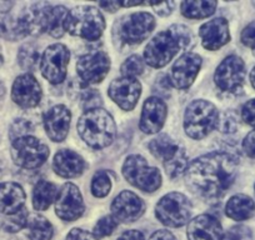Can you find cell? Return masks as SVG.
Returning a JSON list of instances; mask_svg holds the SVG:
<instances>
[{
	"label": "cell",
	"instance_id": "1",
	"mask_svg": "<svg viewBox=\"0 0 255 240\" xmlns=\"http://www.w3.org/2000/svg\"><path fill=\"white\" fill-rule=\"evenodd\" d=\"M239 160L222 151L205 154L191 161L185 171L186 187L204 200H219L234 183Z\"/></svg>",
	"mask_w": 255,
	"mask_h": 240
},
{
	"label": "cell",
	"instance_id": "2",
	"mask_svg": "<svg viewBox=\"0 0 255 240\" xmlns=\"http://www.w3.org/2000/svg\"><path fill=\"white\" fill-rule=\"evenodd\" d=\"M194 36L185 25H171L168 30L156 34L144 50V60L151 68L165 67L179 51L193 45Z\"/></svg>",
	"mask_w": 255,
	"mask_h": 240
},
{
	"label": "cell",
	"instance_id": "3",
	"mask_svg": "<svg viewBox=\"0 0 255 240\" xmlns=\"http://www.w3.org/2000/svg\"><path fill=\"white\" fill-rule=\"evenodd\" d=\"M78 134L85 144L95 150H102L114 141L117 125L112 115L103 108L83 113L77 124Z\"/></svg>",
	"mask_w": 255,
	"mask_h": 240
},
{
	"label": "cell",
	"instance_id": "4",
	"mask_svg": "<svg viewBox=\"0 0 255 240\" xmlns=\"http://www.w3.org/2000/svg\"><path fill=\"white\" fill-rule=\"evenodd\" d=\"M20 14L29 35L48 33L54 38H61L65 33L64 23L68 15V9L65 6L38 3Z\"/></svg>",
	"mask_w": 255,
	"mask_h": 240
},
{
	"label": "cell",
	"instance_id": "5",
	"mask_svg": "<svg viewBox=\"0 0 255 240\" xmlns=\"http://www.w3.org/2000/svg\"><path fill=\"white\" fill-rule=\"evenodd\" d=\"M64 29L72 35L88 41L100 39L105 29L102 11L92 5H80L68 11Z\"/></svg>",
	"mask_w": 255,
	"mask_h": 240
},
{
	"label": "cell",
	"instance_id": "6",
	"mask_svg": "<svg viewBox=\"0 0 255 240\" xmlns=\"http://www.w3.org/2000/svg\"><path fill=\"white\" fill-rule=\"evenodd\" d=\"M219 113L217 107L208 100H194L188 105L184 114V130L191 139L200 140L218 125Z\"/></svg>",
	"mask_w": 255,
	"mask_h": 240
},
{
	"label": "cell",
	"instance_id": "7",
	"mask_svg": "<svg viewBox=\"0 0 255 240\" xmlns=\"http://www.w3.org/2000/svg\"><path fill=\"white\" fill-rule=\"evenodd\" d=\"M123 175L133 187L141 192L154 193L161 185V174L138 154L129 155L123 164Z\"/></svg>",
	"mask_w": 255,
	"mask_h": 240
},
{
	"label": "cell",
	"instance_id": "8",
	"mask_svg": "<svg viewBox=\"0 0 255 240\" xmlns=\"http://www.w3.org/2000/svg\"><path fill=\"white\" fill-rule=\"evenodd\" d=\"M190 215V200L181 193L173 192L164 195L155 207V217L169 228L183 227L189 222Z\"/></svg>",
	"mask_w": 255,
	"mask_h": 240
},
{
	"label": "cell",
	"instance_id": "9",
	"mask_svg": "<svg viewBox=\"0 0 255 240\" xmlns=\"http://www.w3.org/2000/svg\"><path fill=\"white\" fill-rule=\"evenodd\" d=\"M49 148L35 136H23L11 144V159L18 166L28 170L38 169L48 160Z\"/></svg>",
	"mask_w": 255,
	"mask_h": 240
},
{
	"label": "cell",
	"instance_id": "10",
	"mask_svg": "<svg viewBox=\"0 0 255 240\" xmlns=\"http://www.w3.org/2000/svg\"><path fill=\"white\" fill-rule=\"evenodd\" d=\"M155 28V18L149 13H133L123 16L118 23V36L125 44H140Z\"/></svg>",
	"mask_w": 255,
	"mask_h": 240
},
{
	"label": "cell",
	"instance_id": "11",
	"mask_svg": "<svg viewBox=\"0 0 255 240\" xmlns=\"http://www.w3.org/2000/svg\"><path fill=\"white\" fill-rule=\"evenodd\" d=\"M245 63L238 55H229L217 68L214 82L222 92L238 94L243 90L245 82Z\"/></svg>",
	"mask_w": 255,
	"mask_h": 240
},
{
	"label": "cell",
	"instance_id": "12",
	"mask_svg": "<svg viewBox=\"0 0 255 240\" xmlns=\"http://www.w3.org/2000/svg\"><path fill=\"white\" fill-rule=\"evenodd\" d=\"M70 53L64 44H53L44 51L40 60L41 75L51 84H60L67 78Z\"/></svg>",
	"mask_w": 255,
	"mask_h": 240
},
{
	"label": "cell",
	"instance_id": "13",
	"mask_svg": "<svg viewBox=\"0 0 255 240\" xmlns=\"http://www.w3.org/2000/svg\"><path fill=\"white\" fill-rule=\"evenodd\" d=\"M110 70V58L105 51L92 50L80 56L77 62V73L85 85L98 84L105 79Z\"/></svg>",
	"mask_w": 255,
	"mask_h": 240
},
{
	"label": "cell",
	"instance_id": "14",
	"mask_svg": "<svg viewBox=\"0 0 255 240\" xmlns=\"http://www.w3.org/2000/svg\"><path fill=\"white\" fill-rule=\"evenodd\" d=\"M85 212V204L79 188L73 183H65L55 198V213L64 222H74Z\"/></svg>",
	"mask_w": 255,
	"mask_h": 240
},
{
	"label": "cell",
	"instance_id": "15",
	"mask_svg": "<svg viewBox=\"0 0 255 240\" xmlns=\"http://www.w3.org/2000/svg\"><path fill=\"white\" fill-rule=\"evenodd\" d=\"M108 94L120 109L130 112L138 104L141 94V84L136 78L122 77L110 83Z\"/></svg>",
	"mask_w": 255,
	"mask_h": 240
},
{
	"label": "cell",
	"instance_id": "16",
	"mask_svg": "<svg viewBox=\"0 0 255 240\" xmlns=\"http://www.w3.org/2000/svg\"><path fill=\"white\" fill-rule=\"evenodd\" d=\"M112 215L122 223H134L145 213V203L130 190L120 193L112 203Z\"/></svg>",
	"mask_w": 255,
	"mask_h": 240
},
{
	"label": "cell",
	"instance_id": "17",
	"mask_svg": "<svg viewBox=\"0 0 255 240\" xmlns=\"http://www.w3.org/2000/svg\"><path fill=\"white\" fill-rule=\"evenodd\" d=\"M43 92L35 77L29 73L19 75L11 88V99L24 109H30L40 103Z\"/></svg>",
	"mask_w": 255,
	"mask_h": 240
},
{
	"label": "cell",
	"instance_id": "18",
	"mask_svg": "<svg viewBox=\"0 0 255 240\" xmlns=\"http://www.w3.org/2000/svg\"><path fill=\"white\" fill-rule=\"evenodd\" d=\"M202 56L197 53H185L171 68V83L175 88L185 90L197 79L202 68Z\"/></svg>",
	"mask_w": 255,
	"mask_h": 240
},
{
	"label": "cell",
	"instance_id": "19",
	"mask_svg": "<svg viewBox=\"0 0 255 240\" xmlns=\"http://www.w3.org/2000/svg\"><path fill=\"white\" fill-rule=\"evenodd\" d=\"M43 121L48 138L55 143H60L65 140L69 133L72 113L65 105H54L44 114Z\"/></svg>",
	"mask_w": 255,
	"mask_h": 240
},
{
	"label": "cell",
	"instance_id": "20",
	"mask_svg": "<svg viewBox=\"0 0 255 240\" xmlns=\"http://www.w3.org/2000/svg\"><path fill=\"white\" fill-rule=\"evenodd\" d=\"M168 115L165 102L158 97L145 100L140 117V130L145 134H155L163 128Z\"/></svg>",
	"mask_w": 255,
	"mask_h": 240
},
{
	"label": "cell",
	"instance_id": "21",
	"mask_svg": "<svg viewBox=\"0 0 255 240\" xmlns=\"http://www.w3.org/2000/svg\"><path fill=\"white\" fill-rule=\"evenodd\" d=\"M202 45L207 50H218L230 41L229 24L224 18H215L203 24L199 29Z\"/></svg>",
	"mask_w": 255,
	"mask_h": 240
},
{
	"label": "cell",
	"instance_id": "22",
	"mask_svg": "<svg viewBox=\"0 0 255 240\" xmlns=\"http://www.w3.org/2000/svg\"><path fill=\"white\" fill-rule=\"evenodd\" d=\"M188 240H223L224 233L219 220L210 214L198 215L188 224Z\"/></svg>",
	"mask_w": 255,
	"mask_h": 240
},
{
	"label": "cell",
	"instance_id": "23",
	"mask_svg": "<svg viewBox=\"0 0 255 240\" xmlns=\"http://www.w3.org/2000/svg\"><path fill=\"white\" fill-rule=\"evenodd\" d=\"M85 168L84 159L70 149H61L54 156L53 169L61 178H78L84 173Z\"/></svg>",
	"mask_w": 255,
	"mask_h": 240
},
{
	"label": "cell",
	"instance_id": "24",
	"mask_svg": "<svg viewBox=\"0 0 255 240\" xmlns=\"http://www.w3.org/2000/svg\"><path fill=\"white\" fill-rule=\"evenodd\" d=\"M25 199V192L18 183H0V214L9 217L20 212Z\"/></svg>",
	"mask_w": 255,
	"mask_h": 240
},
{
	"label": "cell",
	"instance_id": "25",
	"mask_svg": "<svg viewBox=\"0 0 255 240\" xmlns=\"http://www.w3.org/2000/svg\"><path fill=\"white\" fill-rule=\"evenodd\" d=\"M225 214L235 222L248 220L255 214V203L245 194H237L228 200Z\"/></svg>",
	"mask_w": 255,
	"mask_h": 240
},
{
	"label": "cell",
	"instance_id": "26",
	"mask_svg": "<svg viewBox=\"0 0 255 240\" xmlns=\"http://www.w3.org/2000/svg\"><path fill=\"white\" fill-rule=\"evenodd\" d=\"M58 188L54 183L48 180H40L35 184L33 190V207L36 212H44L53 202H55Z\"/></svg>",
	"mask_w": 255,
	"mask_h": 240
},
{
	"label": "cell",
	"instance_id": "27",
	"mask_svg": "<svg viewBox=\"0 0 255 240\" xmlns=\"http://www.w3.org/2000/svg\"><path fill=\"white\" fill-rule=\"evenodd\" d=\"M25 229L29 240H51L54 235L51 223L39 214L29 215Z\"/></svg>",
	"mask_w": 255,
	"mask_h": 240
},
{
	"label": "cell",
	"instance_id": "28",
	"mask_svg": "<svg viewBox=\"0 0 255 240\" xmlns=\"http://www.w3.org/2000/svg\"><path fill=\"white\" fill-rule=\"evenodd\" d=\"M218 3L213 0H195V1H183L180 4V11L188 19H204L215 13Z\"/></svg>",
	"mask_w": 255,
	"mask_h": 240
},
{
	"label": "cell",
	"instance_id": "29",
	"mask_svg": "<svg viewBox=\"0 0 255 240\" xmlns=\"http://www.w3.org/2000/svg\"><path fill=\"white\" fill-rule=\"evenodd\" d=\"M148 148L156 159L161 160L163 163H166L175 155L180 146L170 136H168L166 134H161L149 143Z\"/></svg>",
	"mask_w": 255,
	"mask_h": 240
},
{
	"label": "cell",
	"instance_id": "30",
	"mask_svg": "<svg viewBox=\"0 0 255 240\" xmlns=\"http://www.w3.org/2000/svg\"><path fill=\"white\" fill-rule=\"evenodd\" d=\"M28 35L21 15H8L0 20V36L6 40L15 41Z\"/></svg>",
	"mask_w": 255,
	"mask_h": 240
},
{
	"label": "cell",
	"instance_id": "31",
	"mask_svg": "<svg viewBox=\"0 0 255 240\" xmlns=\"http://www.w3.org/2000/svg\"><path fill=\"white\" fill-rule=\"evenodd\" d=\"M39 60V51L35 44L26 43L20 46L18 51V63L20 68L26 72H31L36 67Z\"/></svg>",
	"mask_w": 255,
	"mask_h": 240
},
{
	"label": "cell",
	"instance_id": "32",
	"mask_svg": "<svg viewBox=\"0 0 255 240\" xmlns=\"http://www.w3.org/2000/svg\"><path fill=\"white\" fill-rule=\"evenodd\" d=\"M188 156H186L185 150L183 148L179 149L170 160L164 163V168H165L166 174L170 179H176L183 175L188 169Z\"/></svg>",
	"mask_w": 255,
	"mask_h": 240
},
{
	"label": "cell",
	"instance_id": "33",
	"mask_svg": "<svg viewBox=\"0 0 255 240\" xmlns=\"http://www.w3.org/2000/svg\"><path fill=\"white\" fill-rule=\"evenodd\" d=\"M110 189H112V180L107 171H97L92 179V187H90L92 194L95 198H104L109 194Z\"/></svg>",
	"mask_w": 255,
	"mask_h": 240
},
{
	"label": "cell",
	"instance_id": "34",
	"mask_svg": "<svg viewBox=\"0 0 255 240\" xmlns=\"http://www.w3.org/2000/svg\"><path fill=\"white\" fill-rule=\"evenodd\" d=\"M29 214L25 208L20 212L15 213L13 215H9L5 219H3V229L8 233H18L21 229H25L26 223H28Z\"/></svg>",
	"mask_w": 255,
	"mask_h": 240
},
{
	"label": "cell",
	"instance_id": "35",
	"mask_svg": "<svg viewBox=\"0 0 255 240\" xmlns=\"http://www.w3.org/2000/svg\"><path fill=\"white\" fill-rule=\"evenodd\" d=\"M118 222L113 215H105V217L100 218L97 222V224L94 225V229H93V235H94L97 239H102V238L109 237L114 233V230L118 228Z\"/></svg>",
	"mask_w": 255,
	"mask_h": 240
},
{
	"label": "cell",
	"instance_id": "36",
	"mask_svg": "<svg viewBox=\"0 0 255 240\" xmlns=\"http://www.w3.org/2000/svg\"><path fill=\"white\" fill-rule=\"evenodd\" d=\"M144 69V62L141 60V58L136 54L129 56V58L123 63L122 68H120V72H122L123 77L128 78H136L138 75L143 74Z\"/></svg>",
	"mask_w": 255,
	"mask_h": 240
},
{
	"label": "cell",
	"instance_id": "37",
	"mask_svg": "<svg viewBox=\"0 0 255 240\" xmlns=\"http://www.w3.org/2000/svg\"><path fill=\"white\" fill-rule=\"evenodd\" d=\"M34 131V126L31 121L26 119H15L14 123L10 125V130H9V138L11 141L16 140L23 136L30 135V133Z\"/></svg>",
	"mask_w": 255,
	"mask_h": 240
},
{
	"label": "cell",
	"instance_id": "38",
	"mask_svg": "<svg viewBox=\"0 0 255 240\" xmlns=\"http://www.w3.org/2000/svg\"><path fill=\"white\" fill-rule=\"evenodd\" d=\"M239 126V121H238V117L232 112H225L222 115H219L218 119L217 128L219 129L222 133L225 134H233L238 130Z\"/></svg>",
	"mask_w": 255,
	"mask_h": 240
},
{
	"label": "cell",
	"instance_id": "39",
	"mask_svg": "<svg viewBox=\"0 0 255 240\" xmlns=\"http://www.w3.org/2000/svg\"><path fill=\"white\" fill-rule=\"evenodd\" d=\"M253 234L252 230L244 225H237V227L230 228L224 234L223 240H252Z\"/></svg>",
	"mask_w": 255,
	"mask_h": 240
},
{
	"label": "cell",
	"instance_id": "40",
	"mask_svg": "<svg viewBox=\"0 0 255 240\" xmlns=\"http://www.w3.org/2000/svg\"><path fill=\"white\" fill-rule=\"evenodd\" d=\"M242 119L248 125L255 126V99L248 100L242 108Z\"/></svg>",
	"mask_w": 255,
	"mask_h": 240
},
{
	"label": "cell",
	"instance_id": "41",
	"mask_svg": "<svg viewBox=\"0 0 255 240\" xmlns=\"http://www.w3.org/2000/svg\"><path fill=\"white\" fill-rule=\"evenodd\" d=\"M242 43L247 46H254L255 45V21L250 23L249 25L245 26L244 30L242 31Z\"/></svg>",
	"mask_w": 255,
	"mask_h": 240
},
{
	"label": "cell",
	"instance_id": "42",
	"mask_svg": "<svg viewBox=\"0 0 255 240\" xmlns=\"http://www.w3.org/2000/svg\"><path fill=\"white\" fill-rule=\"evenodd\" d=\"M149 5L153 6V9L158 15L168 16L173 13L175 3L174 1H164V3H149Z\"/></svg>",
	"mask_w": 255,
	"mask_h": 240
},
{
	"label": "cell",
	"instance_id": "43",
	"mask_svg": "<svg viewBox=\"0 0 255 240\" xmlns=\"http://www.w3.org/2000/svg\"><path fill=\"white\" fill-rule=\"evenodd\" d=\"M243 150L249 158L255 159V129L250 131L243 140Z\"/></svg>",
	"mask_w": 255,
	"mask_h": 240
},
{
	"label": "cell",
	"instance_id": "44",
	"mask_svg": "<svg viewBox=\"0 0 255 240\" xmlns=\"http://www.w3.org/2000/svg\"><path fill=\"white\" fill-rule=\"evenodd\" d=\"M67 240H98L97 238L93 235V233H88L87 230L79 229V228H74L69 232L67 235Z\"/></svg>",
	"mask_w": 255,
	"mask_h": 240
},
{
	"label": "cell",
	"instance_id": "45",
	"mask_svg": "<svg viewBox=\"0 0 255 240\" xmlns=\"http://www.w3.org/2000/svg\"><path fill=\"white\" fill-rule=\"evenodd\" d=\"M118 240H145V237L139 230H127L118 238Z\"/></svg>",
	"mask_w": 255,
	"mask_h": 240
},
{
	"label": "cell",
	"instance_id": "46",
	"mask_svg": "<svg viewBox=\"0 0 255 240\" xmlns=\"http://www.w3.org/2000/svg\"><path fill=\"white\" fill-rule=\"evenodd\" d=\"M149 240H176V238L169 230H158L151 235Z\"/></svg>",
	"mask_w": 255,
	"mask_h": 240
},
{
	"label": "cell",
	"instance_id": "47",
	"mask_svg": "<svg viewBox=\"0 0 255 240\" xmlns=\"http://www.w3.org/2000/svg\"><path fill=\"white\" fill-rule=\"evenodd\" d=\"M99 6L109 11V13H115L120 8L119 1H102V3H99Z\"/></svg>",
	"mask_w": 255,
	"mask_h": 240
},
{
	"label": "cell",
	"instance_id": "48",
	"mask_svg": "<svg viewBox=\"0 0 255 240\" xmlns=\"http://www.w3.org/2000/svg\"><path fill=\"white\" fill-rule=\"evenodd\" d=\"M14 6L13 1H0V13L6 14L11 10Z\"/></svg>",
	"mask_w": 255,
	"mask_h": 240
},
{
	"label": "cell",
	"instance_id": "49",
	"mask_svg": "<svg viewBox=\"0 0 255 240\" xmlns=\"http://www.w3.org/2000/svg\"><path fill=\"white\" fill-rule=\"evenodd\" d=\"M4 95H5V87H4L3 82H1V80H0V102H1V100H3Z\"/></svg>",
	"mask_w": 255,
	"mask_h": 240
},
{
	"label": "cell",
	"instance_id": "50",
	"mask_svg": "<svg viewBox=\"0 0 255 240\" xmlns=\"http://www.w3.org/2000/svg\"><path fill=\"white\" fill-rule=\"evenodd\" d=\"M250 83H252L253 88L255 89V68H253L252 73H250Z\"/></svg>",
	"mask_w": 255,
	"mask_h": 240
},
{
	"label": "cell",
	"instance_id": "51",
	"mask_svg": "<svg viewBox=\"0 0 255 240\" xmlns=\"http://www.w3.org/2000/svg\"><path fill=\"white\" fill-rule=\"evenodd\" d=\"M4 63V56H3V53H1V48H0V67L3 65Z\"/></svg>",
	"mask_w": 255,
	"mask_h": 240
},
{
	"label": "cell",
	"instance_id": "52",
	"mask_svg": "<svg viewBox=\"0 0 255 240\" xmlns=\"http://www.w3.org/2000/svg\"><path fill=\"white\" fill-rule=\"evenodd\" d=\"M3 171H4V166H3V164H1V161H0V176H1Z\"/></svg>",
	"mask_w": 255,
	"mask_h": 240
},
{
	"label": "cell",
	"instance_id": "53",
	"mask_svg": "<svg viewBox=\"0 0 255 240\" xmlns=\"http://www.w3.org/2000/svg\"><path fill=\"white\" fill-rule=\"evenodd\" d=\"M0 229H3V219L0 218Z\"/></svg>",
	"mask_w": 255,
	"mask_h": 240
},
{
	"label": "cell",
	"instance_id": "54",
	"mask_svg": "<svg viewBox=\"0 0 255 240\" xmlns=\"http://www.w3.org/2000/svg\"><path fill=\"white\" fill-rule=\"evenodd\" d=\"M253 54H254V56H255V45L253 46Z\"/></svg>",
	"mask_w": 255,
	"mask_h": 240
},
{
	"label": "cell",
	"instance_id": "55",
	"mask_svg": "<svg viewBox=\"0 0 255 240\" xmlns=\"http://www.w3.org/2000/svg\"><path fill=\"white\" fill-rule=\"evenodd\" d=\"M253 5H254V6H255V1H253Z\"/></svg>",
	"mask_w": 255,
	"mask_h": 240
}]
</instances>
